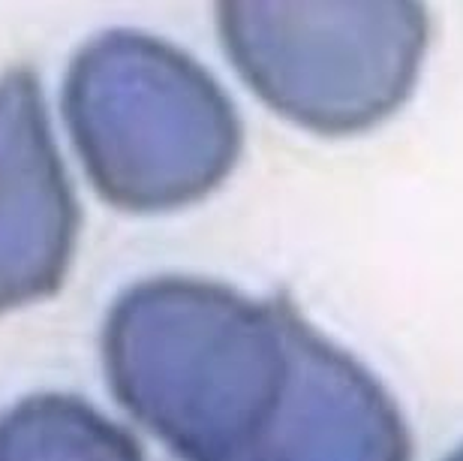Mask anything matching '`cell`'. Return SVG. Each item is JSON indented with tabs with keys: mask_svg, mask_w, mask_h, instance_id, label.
<instances>
[{
	"mask_svg": "<svg viewBox=\"0 0 463 461\" xmlns=\"http://www.w3.org/2000/svg\"><path fill=\"white\" fill-rule=\"evenodd\" d=\"M446 461H463V444H460V447H458L455 453H451V456H449Z\"/></svg>",
	"mask_w": 463,
	"mask_h": 461,
	"instance_id": "52a82bcc",
	"label": "cell"
},
{
	"mask_svg": "<svg viewBox=\"0 0 463 461\" xmlns=\"http://www.w3.org/2000/svg\"><path fill=\"white\" fill-rule=\"evenodd\" d=\"M241 461H412V440L385 386L298 313L283 395Z\"/></svg>",
	"mask_w": 463,
	"mask_h": 461,
	"instance_id": "5b68a950",
	"label": "cell"
},
{
	"mask_svg": "<svg viewBox=\"0 0 463 461\" xmlns=\"http://www.w3.org/2000/svg\"><path fill=\"white\" fill-rule=\"evenodd\" d=\"M0 461H145L136 437L94 404L36 392L0 413Z\"/></svg>",
	"mask_w": 463,
	"mask_h": 461,
	"instance_id": "8992f818",
	"label": "cell"
},
{
	"mask_svg": "<svg viewBox=\"0 0 463 461\" xmlns=\"http://www.w3.org/2000/svg\"><path fill=\"white\" fill-rule=\"evenodd\" d=\"M61 106L94 190L138 215L205 199L244 145L220 82L187 52L138 31H106L81 45Z\"/></svg>",
	"mask_w": 463,
	"mask_h": 461,
	"instance_id": "7a4b0ae2",
	"label": "cell"
},
{
	"mask_svg": "<svg viewBox=\"0 0 463 461\" xmlns=\"http://www.w3.org/2000/svg\"><path fill=\"white\" fill-rule=\"evenodd\" d=\"M217 31L241 79L277 115L322 136H349L410 100L430 18L412 0H229L217 6Z\"/></svg>",
	"mask_w": 463,
	"mask_h": 461,
	"instance_id": "3957f363",
	"label": "cell"
},
{
	"mask_svg": "<svg viewBox=\"0 0 463 461\" xmlns=\"http://www.w3.org/2000/svg\"><path fill=\"white\" fill-rule=\"evenodd\" d=\"M295 317L214 281L133 283L103 326L109 389L178 458L241 461L283 395Z\"/></svg>",
	"mask_w": 463,
	"mask_h": 461,
	"instance_id": "6da1fadb",
	"label": "cell"
},
{
	"mask_svg": "<svg viewBox=\"0 0 463 461\" xmlns=\"http://www.w3.org/2000/svg\"><path fill=\"white\" fill-rule=\"evenodd\" d=\"M79 202L31 70L0 76V313L61 290L79 238Z\"/></svg>",
	"mask_w": 463,
	"mask_h": 461,
	"instance_id": "277c9868",
	"label": "cell"
}]
</instances>
